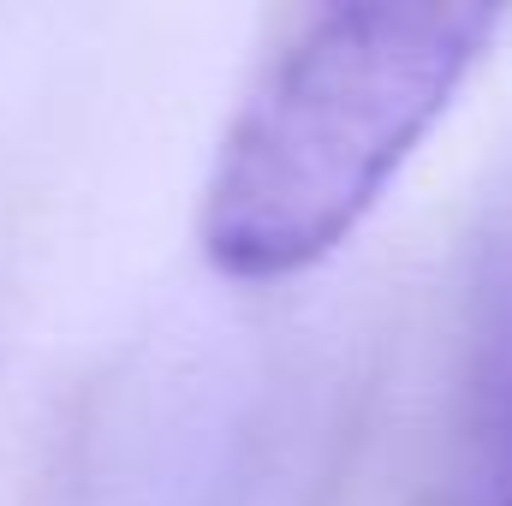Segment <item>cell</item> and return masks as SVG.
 <instances>
[{
    "mask_svg": "<svg viewBox=\"0 0 512 506\" xmlns=\"http://www.w3.org/2000/svg\"><path fill=\"white\" fill-rule=\"evenodd\" d=\"M501 36L495 6H316L268 54L203 179L197 239L227 280L340 251Z\"/></svg>",
    "mask_w": 512,
    "mask_h": 506,
    "instance_id": "obj_1",
    "label": "cell"
},
{
    "mask_svg": "<svg viewBox=\"0 0 512 506\" xmlns=\"http://www.w3.org/2000/svg\"><path fill=\"white\" fill-rule=\"evenodd\" d=\"M459 417L483 465L512 471V209L483 239L465 292Z\"/></svg>",
    "mask_w": 512,
    "mask_h": 506,
    "instance_id": "obj_2",
    "label": "cell"
},
{
    "mask_svg": "<svg viewBox=\"0 0 512 506\" xmlns=\"http://www.w3.org/2000/svg\"><path fill=\"white\" fill-rule=\"evenodd\" d=\"M507 506H512V495H507Z\"/></svg>",
    "mask_w": 512,
    "mask_h": 506,
    "instance_id": "obj_3",
    "label": "cell"
}]
</instances>
